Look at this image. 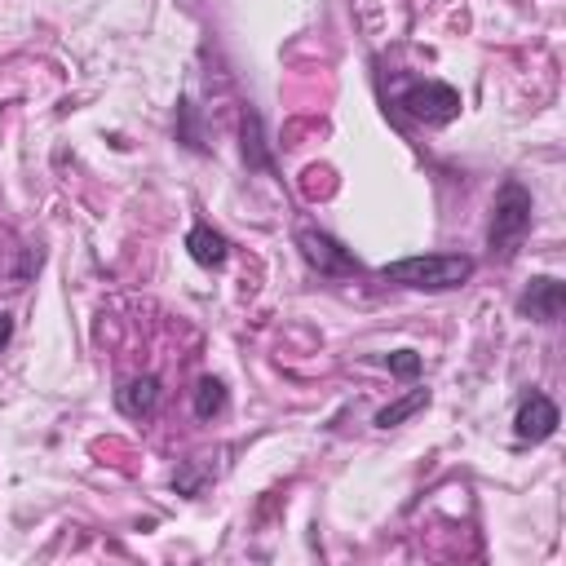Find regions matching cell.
Segmentation results:
<instances>
[{
	"label": "cell",
	"mask_w": 566,
	"mask_h": 566,
	"mask_svg": "<svg viewBox=\"0 0 566 566\" xmlns=\"http://www.w3.org/2000/svg\"><path fill=\"white\" fill-rule=\"evenodd\" d=\"M296 248H301L305 265L318 270L323 279H354L363 270L358 256L340 239H332L327 230H318V226H296Z\"/></svg>",
	"instance_id": "277c9868"
},
{
	"label": "cell",
	"mask_w": 566,
	"mask_h": 566,
	"mask_svg": "<svg viewBox=\"0 0 566 566\" xmlns=\"http://www.w3.org/2000/svg\"><path fill=\"white\" fill-rule=\"evenodd\" d=\"M557 424H562V416H557V402H553L548 394H531V398L517 407V416H513L517 442H544V438H553Z\"/></svg>",
	"instance_id": "8992f818"
},
{
	"label": "cell",
	"mask_w": 566,
	"mask_h": 566,
	"mask_svg": "<svg viewBox=\"0 0 566 566\" xmlns=\"http://www.w3.org/2000/svg\"><path fill=\"white\" fill-rule=\"evenodd\" d=\"M385 363H389V371L402 376V380H411V376L420 371V354H416V349H394Z\"/></svg>",
	"instance_id": "4fadbf2b"
},
{
	"label": "cell",
	"mask_w": 566,
	"mask_h": 566,
	"mask_svg": "<svg viewBox=\"0 0 566 566\" xmlns=\"http://www.w3.org/2000/svg\"><path fill=\"white\" fill-rule=\"evenodd\" d=\"M531 212H535L531 190L509 177V181L495 190V199H491V226H486V248H491V256L509 261V256L517 252V243H522L526 230H531Z\"/></svg>",
	"instance_id": "7a4b0ae2"
},
{
	"label": "cell",
	"mask_w": 566,
	"mask_h": 566,
	"mask_svg": "<svg viewBox=\"0 0 566 566\" xmlns=\"http://www.w3.org/2000/svg\"><path fill=\"white\" fill-rule=\"evenodd\" d=\"M186 252H190V261H195V265L217 270V265H226L230 243H226V234H221V230H212L208 221H199V226H190V234H186Z\"/></svg>",
	"instance_id": "ba28073f"
},
{
	"label": "cell",
	"mask_w": 566,
	"mask_h": 566,
	"mask_svg": "<svg viewBox=\"0 0 566 566\" xmlns=\"http://www.w3.org/2000/svg\"><path fill=\"white\" fill-rule=\"evenodd\" d=\"M159 376H128L119 389H115V407L128 416V420H146V416H155V407H159Z\"/></svg>",
	"instance_id": "52a82bcc"
},
{
	"label": "cell",
	"mask_w": 566,
	"mask_h": 566,
	"mask_svg": "<svg viewBox=\"0 0 566 566\" xmlns=\"http://www.w3.org/2000/svg\"><path fill=\"white\" fill-rule=\"evenodd\" d=\"M394 106L420 124H451L460 115V93L442 80H411L394 93Z\"/></svg>",
	"instance_id": "3957f363"
},
{
	"label": "cell",
	"mask_w": 566,
	"mask_h": 566,
	"mask_svg": "<svg viewBox=\"0 0 566 566\" xmlns=\"http://www.w3.org/2000/svg\"><path fill=\"white\" fill-rule=\"evenodd\" d=\"M9 336H13V318H9V314H0V349L9 345Z\"/></svg>",
	"instance_id": "5bb4252c"
},
{
	"label": "cell",
	"mask_w": 566,
	"mask_h": 566,
	"mask_svg": "<svg viewBox=\"0 0 566 566\" xmlns=\"http://www.w3.org/2000/svg\"><path fill=\"white\" fill-rule=\"evenodd\" d=\"M420 407H429V389H411V394H402L398 402L380 407V411H376V424H380V429H394V424H402L407 416H416Z\"/></svg>",
	"instance_id": "30bf717a"
},
{
	"label": "cell",
	"mask_w": 566,
	"mask_h": 566,
	"mask_svg": "<svg viewBox=\"0 0 566 566\" xmlns=\"http://www.w3.org/2000/svg\"><path fill=\"white\" fill-rule=\"evenodd\" d=\"M208 478H212V464H208V460H186V464H177V473H172V491H177V495H199Z\"/></svg>",
	"instance_id": "7c38bea8"
},
{
	"label": "cell",
	"mask_w": 566,
	"mask_h": 566,
	"mask_svg": "<svg viewBox=\"0 0 566 566\" xmlns=\"http://www.w3.org/2000/svg\"><path fill=\"white\" fill-rule=\"evenodd\" d=\"M566 310V283L553 279V274H539L526 283V292L517 296V314L522 318H535V323H557Z\"/></svg>",
	"instance_id": "5b68a950"
},
{
	"label": "cell",
	"mask_w": 566,
	"mask_h": 566,
	"mask_svg": "<svg viewBox=\"0 0 566 566\" xmlns=\"http://www.w3.org/2000/svg\"><path fill=\"white\" fill-rule=\"evenodd\" d=\"M243 159L256 172H274V159L265 150V133H261V115L252 106H243Z\"/></svg>",
	"instance_id": "9c48e42d"
},
{
	"label": "cell",
	"mask_w": 566,
	"mask_h": 566,
	"mask_svg": "<svg viewBox=\"0 0 566 566\" xmlns=\"http://www.w3.org/2000/svg\"><path fill=\"white\" fill-rule=\"evenodd\" d=\"M380 279L394 287H411V292H451L473 279V256H451V252L402 256V261H389Z\"/></svg>",
	"instance_id": "6da1fadb"
},
{
	"label": "cell",
	"mask_w": 566,
	"mask_h": 566,
	"mask_svg": "<svg viewBox=\"0 0 566 566\" xmlns=\"http://www.w3.org/2000/svg\"><path fill=\"white\" fill-rule=\"evenodd\" d=\"M226 411V385L217 380V376H203L199 385H195V416L199 420H212V416H221Z\"/></svg>",
	"instance_id": "8fae6325"
}]
</instances>
